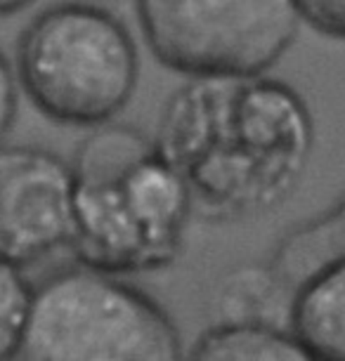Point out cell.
Here are the masks:
<instances>
[{
    "label": "cell",
    "mask_w": 345,
    "mask_h": 361,
    "mask_svg": "<svg viewBox=\"0 0 345 361\" xmlns=\"http://www.w3.org/2000/svg\"><path fill=\"white\" fill-rule=\"evenodd\" d=\"M154 142L187 185L194 215L251 220L301 185L315 118L305 97L270 73L187 78L164 102Z\"/></svg>",
    "instance_id": "cell-1"
},
{
    "label": "cell",
    "mask_w": 345,
    "mask_h": 361,
    "mask_svg": "<svg viewBox=\"0 0 345 361\" xmlns=\"http://www.w3.org/2000/svg\"><path fill=\"white\" fill-rule=\"evenodd\" d=\"M69 163L78 264L131 279L178 260L194 203L154 135L114 121L92 128Z\"/></svg>",
    "instance_id": "cell-2"
},
{
    "label": "cell",
    "mask_w": 345,
    "mask_h": 361,
    "mask_svg": "<svg viewBox=\"0 0 345 361\" xmlns=\"http://www.w3.org/2000/svg\"><path fill=\"white\" fill-rule=\"evenodd\" d=\"M15 71L19 90L45 118L92 130L114 123L131 104L140 52L111 10L66 0L40 10L24 26Z\"/></svg>",
    "instance_id": "cell-3"
},
{
    "label": "cell",
    "mask_w": 345,
    "mask_h": 361,
    "mask_svg": "<svg viewBox=\"0 0 345 361\" xmlns=\"http://www.w3.org/2000/svg\"><path fill=\"white\" fill-rule=\"evenodd\" d=\"M171 314L131 279L73 264L33 288L12 361H182Z\"/></svg>",
    "instance_id": "cell-4"
},
{
    "label": "cell",
    "mask_w": 345,
    "mask_h": 361,
    "mask_svg": "<svg viewBox=\"0 0 345 361\" xmlns=\"http://www.w3.org/2000/svg\"><path fill=\"white\" fill-rule=\"evenodd\" d=\"M147 47L185 78L255 76L293 47L298 0H135Z\"/></svg>",
    "instance_id": "cell-5"
},
{
    "label": "cell",
    "mask_w": 345,
    "mask_h": 361,
    "mask_svg": "<svg viewBox=\"0 0 345 361\" xmlns=\"http://www.w3.org/2000/svg\"><path fill=\"white\" fill-rule=\"evenodd\" d=\"M71 163L43 147H0V257L29 267L69 248Z\"/></svg>",
    "instance_id": "cell-6"
},
{
    "label": "cell",
    "mask_w": 345,
    "mask_h": 361,
    "mask_svg": "<svg viewBox=\"0 0 345 361\" xmlns=\"http://www.w3.org/2000/svg\"><path fill=\"white\" fill-rule=\"evenodd\" d=\"M289 329L317 361H345V257L296 286Z\"/></svg>",
    "instance_id": "cell-7"
},
{
    "label": "cell",
    "mask_w": 345,
    "mask_h": 361,
    "mask_svg": "<svg viewBox=\"0 0 345 361\" xmlns=\"http://www.w3.org/2000/svg\"><path fill=\"white\" fill-rule=\"evenodd\" d=\"M182 361H317L289 326L218 322Z\"/></svg>",
    "instance_id": "cell-8"
},
{
    "label": "cell",
    "mask_w": 345,
    "mask_h": 361,
    "mask_svg": "<svg viewBox=\"0 0 345 361\" xmlns=\"http://www.w3.org/2000/svg\"><path fill=\"white\" fill-rule=\"evenodd\" d=\"M341 257H345V196L284 236L270 267L296 290L313 271Z\"/></svg>",
    "instance_id": "cell-9"
},
{
    "label": "cell",
    "mask_w": 345,
    "mask_h": 361,
    "mask_svg": "<svg viewBox=\"0 0 345 361\" xmlns=\"http://www.w3.org/2000/svg\"><path fill=\"white\" fill-rule=\"evenodd\" d=\"M33 288L24 267L0 257V361H12L31 310Z\"/></svg>",
    "instance_id": "cell-10"
},
{
    "label": "cell",
    "mask_w": 345,
    "mask_h": 361,
    "mask_svg": "<svg viewBox=\"0 0 345 361\" xmlns=\"http://www.w3.org/2000/svg\"><path fill=\"white\" fill-rule=\"evenodd\" d=\"M303 24L345 43V0H298Z\"/></svg>",
    "instance_id": "cell-11"
},
{
    "label": "cell",
    "mask_w": 345,
    "mask_h": 361,
    "mask_svg": "<svg viewBox=\"0 0 345 361\" xmlns=\"http://www.w3.org/2000/svg\"><path fill=\"white\" fill-rule=\"evenodd\" d=\"M19 80L15 64L0 50V147L10 137L19 114Z\"/></svg>",
    "instance_id": "cell-12"
},
{
    "label": "cell",
    "mask_w": 345,
    "mask_h": 361,
    "mask_svg": "<svg viewBox=\"0 0 345 361\" xmlns=\"http://www.w3.org/2000/svg\"><path fill=\"white\" fill-rule=\"evenodd\" d=\"M33 3H36V0H0V19L15 15V12H22Z\"/></svg>",
    "instance_id": "cell-13"
}]
</instances>
